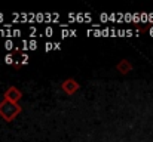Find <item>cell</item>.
Returning a JSON list of instances; mask_svg holds the SVG:
<instances>
[{
  "mask_svg": "<svg viewBox=\"0 0 153 142\" xmlns=\"http://www.w3.org/2000/svg\"><path fill=\"white\" fill-rule=\"evenodd\" d=\"M21 113V107L15 102H10V101H3L0 102V116L6 120V121H12L18 114Z\"/></svg>",
  "mask_w": 153,
  "mask_h": 142,
  "instance_id": "1",
  "label": "cell"
},
{
  "mask_svg": "<svg viewBox=\"0 0 153 142\" xmlns=\"http://www.w3.org/2000/svg\"><path fill=\"white\" fill-rule=\"evenodd\" d=\"M79 88H80L79 83H77L76 80H73V79H68V80H65V82L61 85V89H62L67 95H73Z\"/></svg>",
  "mask_w": 153,
  "mask_h": 142,
  "instance_id": "2",
  "label": "cell"
},
{
  "mask_svg": "<svg viewBox=\"0 0 153 142\" xmlns=\"http://www.w3.org/2000/svg\"><path fill=\"white\" fill-rule=\"evenodd\" d=\"M21 98H22L21 92H19L16 88H13V86L9 88V89L6 90V93H4V99H6V101H10V102H15V104H16Z\"/></svg>",
  "mask_w": 153,
  "mask_h": 142,
  "instance_id": "3",
  "label": "cell"
},
{
  "mask_svg": "<svg viewBox=\"0 0 153 142\" xmlns=\"http://www.w3.org/2000/svg\"><path fill=\"white\" fill-rule=\"evenodd\" d=\"M117 70H119V73H122V74H128V73L132 70V65H131L126 59H122V61L117 64Z\"/></svg>",
  "mask_w": 153,
  "mask_h": 142,
  "instance_id": "4",
  "label": "cell"
},
{
  "mask_svg": "<svg viewBox=\"0 0 153 142\" xmlns=\"http://www.w3.org/2000/svg\"><path fill=\"white\" fill-rule=\"evenodd\" d=\"M3 47H4V49H6L7 52H10L12 49H15L16 46H15V43L12 42V39H7V40H4V43H3Z\"/></svg>",
  "mask_w": 153,
  "mask_h": 142,
  "instance_id": "5",
  "label": "cell"
},
{
  "mask_svg": "<svg viewBox=\"0 0 153 142\" xmlns=\"http://www.w3.org/2000/svg\"><path fill=\"white\" fill-rule=\"evenodd\" d=\"M4 64H7V65L15 64V61H13V55H12V53H7V55L4 56Z\"/></svg>",
  "mask_w": 153,
  "mask_h": 142,
  "instance_id": "6",
  "label": "cell"
},
{
  "mask_svg": "<svg viewBox=\"0 0 153 142\" xmlns=\"http://www.w3.org/2000/svg\"><path fill=\"white\" fill-rule=\"evenodd\" d=\"M132 22H134V25H138V24H141V18H140V13H132Z\"/></svg>",
  "mask_w": 153,
  "mask_h": 142,
  "instance_id": "7",
  "label": "cell"
},
{
  "mask_svg": "<svg viewBox=\"0 0 153 142\" xmlns=\"http://www.w3.org/2000/svg\"><path fill=\"white\" fill-rule=\"evenodd\" d=\"M19 64H21V65H27V64H28V55H27L25 52L21 53V61H19Z\"/></svg>",
  "mask_w": 153,
  "mask_h": 142,
  "instance_id": "8",
  "label": "cell"
},
{
  "mask_svg": "<svg viewBox=\"0 0 153 142\" xmlns=\"http://www.w3.org/2000/svg\"><path fill=\"white\" fill-rule=\"evenodd\" d=\"M36 22H39V24H43V22H45V13H42V12L36 13Z\"/></svg>",
  "mask_w": 153,
  "mask_h": 142,
  "instance_id": "9",
  "label": "cell"
},
{
  "mask_svg": "<svg viewBox=\"0 0 153 142\" xmlns=\"http://www.w3.org/2000/svg\"><path fill=\"white\" fill-rule=\"evenodd\" d=\"M43 34H45V37H52V36H53V28H52L51 25H48V27L45 28V33H43Z\"/></svg>",
  "mask_w": 153,
  "mask_h": 142,
  "instance_id": "10",
  "label": "cell"
},
{
  "mask_svg": "<svg viewBox=\"0 0 153 142\" xmlns=\"http://www.w3.org/2000/svg\"><path fill=\"white\" fill-rule=\"evenodd\" d=\"M140 18H141V24H147V22H149V13L141 12V13H140Z\"/></svg>",
  "mask_w": 153,
  "mask_h": 142,
  "instance_id": "11",
  "label": "cell"
},
{
  "mask_svg": "<svg viewBox=\"0 0 153 142\" xmlns=\"http://www.w3.org/2000/svg\"><path fill=\"white\" fill-rule=\"evenodd\" d=\"M21 50H22V52H27V50H30V46H28V42H27V40H25V39H22V40H21Z\"/></svg>",
  "mask_w": 153,
  "mask_h": 142,
  "instance_id": "12",
  "label": "cell"
},
{
  "mask_svg": "<svg viewBox=\"0 0 153 142\" xmlns=\"http://www.w3.org/2000/svg\"><path fill=\"white\" fill-rule=\"evenodd\" d=\"M74 22H85V13H76Z\"/></svg>",
  "mask_w": 153,
  "mask_h": 142,
  "instance_id": "13",
  "label": "cell"
},
{
  "mask_svg": "<svg viewBox=\"0 0 153 142\" xmlns=\"http://www.w3.org/2000/svg\"><path fill=\"white\" fill-rule=\"evenodd\" d=\"M67 37H70V30L68 28L61 30V39H67Z\"/></svg>",
  "mask_w": 153,
  "mask_h": 142,
  "instance_id": "14",
  "label": "cell"
},
{
  "mask_svg": "<svg viewBox=\"0 0 153 142\" xmlns=\"http://www.w3.org/2000/svg\"><path fill=\"white\" fill-rule=\"evenodd\" d=\"M28 46H30V50H36V49H37V42H36L34 39H31V40L28 42Z\"/></svg>",
  "mask_w": 153,
  "mask_h": 142,
  "instance_id": "15",
  "label": "cell"
},
{
  "mask_svg": "<svg viewBox=\"0 0 153 142\" xmlns=\"http://www.w3.org/2000/svg\"><path fill=\"white\" fill-rule=\"evenodd\" d=\"M51 50H53V43L52 42H46L45 43V52H51Z\"/></svg>",
  "mask_w": 153,
  "mask_h": 142,
  "instance_id": "16",
  "label": "cell"
},
{
  "mask_svg": "<svg viewBox=\"0 0 153 142\" xmlns=\"http://www.w3.org/2000/svg\"><path fill=\"white\" fill-rule=\"evenodd\" d=\"M123 21H125V22H132V13L126 12L125 16H123Z\"/></svg>",
  "mask_w": 153,
  "mask_h": 142,
  "instance_id": "17",
  "label": "cell"
},
{
  "mask_svg": "<svg viewBox=\"0 0 153 142\" xmlns=\"http://www.w3.org/2000/svg\"><path fill=\"white\" fill-rule=\"evenodd\" d=\"M123 16H125V13L119 12V13H117V21H116V24H123V22H125V21H123Z\"/></svg>",
  "mask_w": 153,
  "mask_h": 142,
  "instance_id": "18",
  "label": "cell"
},
{
  "mask_svg": "<svg viewBox=\"0 0 153 142\" xmlns=\"http://www.w3.org/2000/svg\"><path fill=\"white\" fill-rule=\"evenodd\" d=\"M28 33H30V37H34V36H36V33H37V28H36L34 25H31V27L28 28Z\"/></svg>",
  "mask_w": 153,
  "mask_h": 142,
  "instance_id": "19",
  "label": "cell"
},
{
  "mask_svg": "<svg viewBox=\"0 0 153 142\" xmlns=\"http://www.w3.org/2000/svg\"><path fill=\"white\" fill-rule=\"evenodd\" d=\"M117 37H126V30L125 28H117Z\"/></svg>",
  "mask_w": 153,
  "mask_h": 142,
  "instance_id": "20",
  "label": "cell"
},
{
  "mask_svg": "<svg viewBox=\"0 0 153 142\" xmlns=\"http://www.w3.org/2000/svg\"><path fill=\"white\" fill-rule=\"evenodd\" d=\"M85 22L92 24V16H91V13H89V12H85Z\"/></svg>",
  "mask_w": 153,
  "mask_h": 142,
  "instance_id": "21",
  "label": "cell"
},
{
  "mask_svg": "<svg viewBox=\"0 0 153 142\" xmlns=\"http://www.w3.org/2000/svg\"><path fill=\"white\" fill-rule=\"evenodd\" d=\"M21 34H22V31H21L19 28H13V30H12V36H13V37H19Z\"/></svg>",
  "mask_w": 153,
  "mask_h": 142,
  "instance_id": "22",
  "label": "cell"
},
{
  "mask_svg": "<svg viewBox=\"0 0 153 142\" xmlns=\"http://www.w3.org/2000/svg\"><path fill=\"white\" fill-rule=\"evenodd\" d=\"M100 21L101 22H108V13H100Z\"/></svg>",
  "mask_w": 153,
  "mask_h": 142,
  "instance_id": "23",
  "label": "cell"
},
{
  "mask_svg": "<svg viewBox=\"0 0 153 142\" xmlns=\"http://www.w3.org/2000/svg\"><path fill=\"white\" fill-rule=\"evenodd\" d=\"M110 37H117V28L110 27Z\"/></svg>",
  "mask_w": 153,
  "mask_h": 142,
  "instance_id": "24",
  "label": "cell"
},
{
  "mask_svg": "<svg viewBox=\"0 0 153 142\" xmlns=\"http://www.w3.org/2000/svg\"><path fill=\"white\" fill-rule=\"evenodd\" d=\"M108 36H110V27L102 28V37H108Z\"/></svg>",
  "mask_w": 153,
  "mask_h": 142,
  "instance_id": "25",
  "label": "cell"
},
{
  "mask_svg": "<svg viewBox=\"0 0 153 142\" xmlns=\"http://www.w3.org/2000/svg\"><path fill=\"white\" fill-rule=\"evenodd\" d=\"M58 21H59V15L53 12V13H52V19H51V24H52V22H58Z\"/></svg>",
  "mask_w": 153,
  "mask_h": 142,
  "instance_id": "26",
  "label": "cell"
},
{
  "mask_svg": "<svg viewBox=\"0 0 153 142\" xmlns=\"http://www.w3.org/2000/svg\"><path fill=\"white\" fill-rule=\"evenodd\" d=\"M53 50H61V43L59 42H55L53 43Z\"/></svg>",
  "mask_w": 153,
  "mask_h": 142,
  "instance_id": "27",
  "label": "cell"
},
{
  "mask_svg": "<svg viewBox=\"0 0 153 142\" xmlns=\"http://www.w3.org/2000/svg\"><path fill=\"white\" fill-rule=\"evenodd\" d=\"M132 34H134V31H132L131 28H126V37H131Z\"/></svg>",
  "mask_w": 153,
  "mask_h": 142,
  "instance_id": "28",
  "label": "cell"
},
{
  "mask_svg": "<svg viewBox=\"0 0 153 142\" xmlns=\"http://www.w3.org/2000/svg\"><path fill=\"white\" fill-rule=\"evenodd\" d=\"M76 36H77V31L71 28V30H70V37H76Z\"/></svg>",
  "mask_w": 153,
  "mask_h": 142,
  "instance_id": "29",
  "label": "cell"
},
{
  "mask_svg": "<svg viewBox=\"0 0 153 142\" xmlns=\"http://www.w3.org/2000/svg\"><path fill=\"white\" fill-rule=\"evenodd\" d=\"M4 33H6V31H4V28H3V27H0V37H4Z\"/></svg>",
  "mask_w": 153,
  "mask_h": 142,
  "instance_id": "30",
  "label": "cell"
},
{
  "mask_svg": "<svg viewBox=\"0 0 153 142\" xmlns=\"http://www.w3.org/2000/svg\"><path fill=\"white\" fill-rule=\"evenodd\" d=\"M86 34H88V36H94V30H92V28H89V30L86 31Z\"/></svg>",
  "mask_w": 153,
  "mask_h": 142,
  "instance_id": "31",
  "label": "cell"
},
{
  "mask_svg": "<svg viewBox=\"0 0 153 142\" xmlns=\"http://www.w3.org/2000/svg\"><path fill=\"white\" fill-rule=\"evenodd\" d=\"M149 22H153V13H149Z\"/></svg>",
  "mask_w": 153,
  "mask_h": 142,
  "instance_id": "32",
  "label": "cell"
},
{
  "mask_svg": "<svg viewBox=\"0 0 153 142\" xmlns=\"http://www.w3.org/2000/svg\"><path fill=\"white\" fill-rule=\"evenodd\" d=\"M3 19H4V15L0 12V22H3Z\"/></svg>",
  "mask_w": 153,
  "mask_h": 142,
  "instance_id": "33",
  "label": "cell"
},
{
  "mask_svg": "<svg viewBox=\"0 0 153 142\" xmlns=\"http://www.w3.org/2000/svg\"><path fill=\"white\" fill-rule=\"evenodd\" d=\"M149 34H150V36H153V27L150 28V30H149Z\"/></svg>",
  "mask_w": 153,
  "mask_h": 142,
  "instance_id": "34",
  "label": "cell"
}]
</instances>
